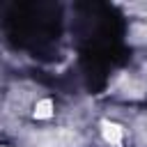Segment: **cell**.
<instances>
[{
	"instance_id": "7a4b0ae2",
	"label": "cell",
	"mask_w": 147,
	"mask_h": 147,
	"mask_svg": "<svg viewBox=\"0 0 147 147\" xmlns=\"http://www.w3.org/2000/svg\"><path fill=\"white\" fill-rule=\"evenodd\" d=\"M101 133L103 138L110 142V145H119L122 142V126L119 124H113V122H101Z\"/></svg>"
},
{
	"instance_id": "3957f363",
	"label": "cell",
	"mask_w": 147,
	"mask_h": 147,
	"mask_svg": "<svg viewBox=\"0 0 147 147\" xmlns=\"http://www.w3.org/2000/svg\"><path fill=\"white\" fill-rule=\"evenodd\" d=\"M51 115H53V101H51V99L37 101V106H34V117H37V119H48Z\"/></svg>"
},
{
	"instance_id": "6da1fadb",
	"label": "cell",
	"mask_w": 147,
	"mask_h": 147,
	"mask_svg": "<svg viewBox=\"0 0 147 147\" xmlns=\"http://www.w3.org/2000/svg\"><path fill=\"white\" fill-rule=\"evenodd\" d=\"M74 145H76V136L67 129L51 131V133L41 136V140H39V147H74Z\"/></svg>"
}]
</instances>
